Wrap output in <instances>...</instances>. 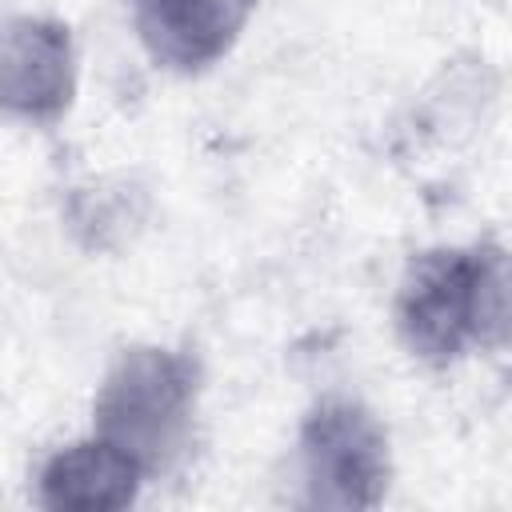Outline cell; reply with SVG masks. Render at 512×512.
<instances>
[{
    "label": "cell",
    "mask_w": 512,
    "mask_h": 512,
    "mask_svg": "<svg viewBox=\"0 0 512 512\" xmlns=\"http://www.w3.org/2000/svg\"><path fill=\"white\" fill-rule=\"evenodd\" d=\"M504 288L508 284L492 252H424L412 260L396 296L400 340L412 356L448 364L468 344L496 340V328L508 324Z\"/></svg>",
    "instance_id": "obj_1"
},
{
    "label": "cell",
    "mask_w": 512,
    "mask_h": 512,
    "mask_svg": "<svg viewBox=\"0 0 512 512\" xmlns=\"http://www.w3.org/2000/svg\"><path fill=\"white\" fill-rule=\"evenodd\" d=\"M196 368L168 348H128L96 392V436L132 452L148 472L164 468L192 424Z\"/></svg>",
    "instance_id": "obj_2"
},
{
    "label": "cell",
    "mask_w": 512,
    "mask_h": 512,
    "mask_svg": "<svg viewBox=\"0 0 512 512\" xmlns=\"http://www.w3.org/2000/svg\"><path fill=\"white\" fill-rule=\"evenodd\" d=\"M300 460L312 508H376L388 492L384 424L348 396H328L308 412Z\"/></svg>",
    "instance_id": "obj_3"
},
{
    "label": "cell",
    "mask_w": 512,
    "mask_h": 512,
    "mask_svg": "<svg viewBox=\"0 0 512 512\" xmlns=\"http://www.w3.org/2000/svg\"><path fill=\"white\" fill-rule=\"evenodd\" d=\"M252 8L256 0H132V24L156 64L200 72L236 44Z\"/></svg>",
    "instance_id": "obj_4"
},
{
    "label": "cell",
    "mask_w": 512,
    "mask_h": 512,
    "mask_svg": "<svg viewBox=\"0 0 512 512\" xmlns=\"http://www.w3.org/2000/svg\"><path fill=\"white\" fill-rule=\"evenodd\" d=\"M72 88L76 64L68 28L40 16H12L0 56L4 108L28 120H56L72 104Z\"/></svg>",
    "instance_id": "obj_5"
},
{
    "label": "cell",
    "mask_w": 512,
    "mask_h": 512,
    "mask_svg": "<svg viewBox=\"0 0 512 512\" xmlns=\"http://www.w3.org/2000/svg\"><path fill=\"white\" fill-rule=\"evenodd\" d=\"M144 464L120 444L92 436L56 452L40 472V504L56 512H116L140 492Z\"/></svg>",
    "instance_id": "obj_6"
}]
</instances>
